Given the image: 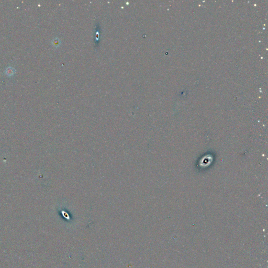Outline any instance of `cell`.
<instances>
[{"instance_id": "1", "label": "cell", "mask_w": 268, "mask_h": 268, "mask_svg": "<svg viewBox=\"0 0 268 268\" xmlns=\"http://www.w3.org/2000/svg\"><path fill=\"white\" fill-rule=\"evenodd\" d=\"M5 73L8 77H12L16 73V70L12 67H9L6 69Z\"/></svg>"}]
</instances>
